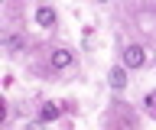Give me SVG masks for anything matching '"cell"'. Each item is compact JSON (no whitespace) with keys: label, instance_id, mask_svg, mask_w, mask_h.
<instances>
[{"label":"cell","instance_id":"cell-1","mask_svg":"<svg viewBox=\"0 0 156 130\" xmlns=\"http://www.w3.org/2000/svg\"><path fill=\"white\" fill-rule=\"evenodd\" d=\"M143 65H146V49L136 46V42L127 46L124 49V69H143Z\"/></svg>","mask_w":156,"mask_h":130},{"label":"cell","instance_id":"cell-2","mask_svg":"<svg viewBox=\"0 0 156 130\" xmlns=\"http://www.w3.org/2000/svg\"><path fill=\"white\" fill-rule=\"evenodd\" d=\"M75 62V52L72 49H55L52 52V69H68Z\"/></svg>","mask_w":156,"mask_h":130},{"label":"cell","instance_id":"cell-3","mask_svg":"<svg viewBox=\"0 0 156 130\" xmlns=\"http://www.w3.org/2000/svg\"><path fill=\"white\" fill-rule=\"evenodd\" d=\"M107 78H111V88H114V91L127 88V69H124V65H117V69H111V75H107Z\"/></svg>","mask_w":156,"mask_h":130},{"label":"cell","instance_id":"cell-6","mask_svg":"<svg viewBox=\"0 0 156 130\" xmlns=\"http://www.w3.org/2000/svg\"><path fill=\"white\" fill-rule=\"evenodd\" d=\"M10 52H23V46H26V39H23V36H10Z\"/></svg>","mask_w":156,"mask_h":130},{"label":"cell","instance_id":"cell-4","mask_svg":"<svg viewBox=\"0 0 156 130\" xmlns=\"http://www.w3.org/2000/svg\"><path fill=\"white\" fill-rule=\"evenodd\" d=\"M36 23L39 26H52V23H55V10H52V7H39L36 10Z\"/></svg>","mask_w":156,"mask_h":130},{"label":"cell","instance_id":"cell-7","mask_svg":"<svg viewBox=\"0 0 156 130\" xmlns=\"http://www.w3.org/2000/svg\"><path fill=\"white\" fill-rule=\"evenodd\" d=\"M146 107H150V111H156V94H146Z\"/></svg>","mask_w":156,"mask_h":130},{"label":"cell","instance_id":"cell-5","mask_svg":"<svg viewBox=\"0 0 156 130\" xmlns=\"http://www.w3.org/2000/svg\"><path fill=\"white\" fill-rule=\"evenodd\" d=\"M55 117H58L55 104H42V107H39V120H55Z\"/></svg>","mask_w":156,"mask_h":130}]
</instances>
